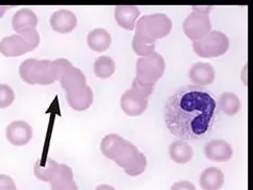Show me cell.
Listing matches in <instances>:
<instances>
[{"label": "cell", "instance_id": "8", "mask_svg": "<svg viewBox=\"0 0 253 190\" xmlns=\"http://www.w3.org/2000/svg\"><path fill=\"white\" fill-rule=\"evenodd\" d=\"M149 101L136 90H126L121 97V108L128 116H139L148 109Z\"/></svg>", "mask_w": 253, "mask_h": 190}, {"label": "cell", "instance_id": "15", "mask_svg": "<svg viewBox=\"0 0 253 190\" xmlns=\"http://www.w3.org/2000/svg\"><path fill=\"white\" fill-rule=\"evenodd\" d=\"M60 82L65 91V94H69L86 86V78L83 71L72 67L65 71V73L60 78Z\"/></svg>", "mask_w": 253, "mask_h": 190}, {"label": "cell", "instance_id": "4", "mask_svg": "<svg viewBox=\"0 0 253 190\" xmlns=\"http://www.w3.org/2000/svg\"><path fill=\"white\" fill-rule=\"evenodd\" d=\"M166 70V62L163 56L155 51L148 57H141L137 60L136 78L149 86L155 83L163 77Z\"/></svg>", "mask_w": 253, "mask_h": 190}, {"label": "cell", "instance_id": "17", "mask_svg": "<svg viewBox=\"0 0 253 190\" xmlns=\"http://www.w3.org/2000/svg\"><path fill=\"white\" fill-rule=\"evenodd\" d=\"M65 96L70 107L76 111H84L88 109L93 103V98H94L93 91L88 84L75 91V92L65 94Z\"/></svg>", "mask_w": 253, "mask_h": 190}, {"label": "cell", "instance_id": "26", "mask_svg": "<svg viewBox=\"0 0 253 190\" xmlns=\"http://www.w3.org/2000/svg\"><path fill=\"white\" fill-rule=\"evenodd\" d=\"M155 43L145 40L142 37L135 35L132 38V49L137 55L141 57H148L155 52Z\"/></svg>", "mask_w": 253, "mask_h": 190}, {"label": "cell", "instance_id": "24", "mask_svg": "<svg viewBox=\"0 0 253 190\" xmlns=\"http://www.w3.org/2000/svg\"><path fill=\"white\" fill-rule=\"evenodd\" d=\"M219 107L226 115H235L242 108V103L239 97L233 92H223L218 102Z\"/></svg>", "mask_w": 253, "mask_h": 190}, {"label": "cell", "instance_id": "21", "mask_svg": "<svg viewBox=\"0 0 253 190\" xmlns=\"http://www.w3.org/2000/svg\"><path fill=\"white\" fill-rule=\"evenodd\" d=\"M126 140L118 134H109L105 136L101 142V152L108 159L115 160L120 151L125 146Z\"/></svg>", "mask_w": 253, "mask_h": 190}, {"label": "cell", "instance_id": "22", "mask_svg": "<svg viewBox=\"0 0 253 190\" xmlns=\"http://www.w3.org/2000/svg\"><path fill=\"white\" fill-rule=\"evenodd\" d=\"M169 155L174 162L185 165L191 160L194 156V151L186 141L176 140L172 142L169 147Z\"/></svg>", "mask_w": 253, "mask_h": 190}, {"label": "cell", "instance_id": "33", "mask_svg": "<svg viewBox=\"0 0 253 190\" xmlns=\"http://www.w3.org/2000/svg\"><path fill=\"white\" fill-rule=\"evenodd\" d=\"M95 190H116V188L110 186V185H107V184H102V185L97 186L95 188Z\"/></svg>", "mask_w": 253, "mask_h": 190}, {"label": "cell", "instance_id": "23", "mask_svg": "<svg viewBox=\"0 0 253 190\" xmlns=\"http://www.w3.org/2000/svg\"><path fill=\"white\" fill-rule=\"evenodd\" d=\"M58 169L59 163L57 161L50 158H46L39 159L36 162L33 171H35V175L40 181L50 183L51 180L55 178L56 173L58 172Z\"/></svg>", "mask_w": 253, "mask_h": 190}, {"label": "cell", "instance_id": "13", "mask_svg": "<svg viewBox=\"0 0 253 190\" xmlns=\"http://www.w3.org/2000/svg\"><path fill=\"white\" fill-rule=\"evenodd\" d=\"M140 13V9L135 5H117L115 18L120 27L125 30H134Z\"/></svg>", "mask_w": 253, "mask_h": 190}, {"label": "cell", "instance_id": "5", "mask_svg": "<svg viewBox=\"0 0 253 190\" xmlns=\"http://www.w3.org/2000/svg\"><path fill=\"white\" fill-rule=\"evenodd\" d=\"M113 161L119 167L123 168L125 173L130 176H138L142 174L146 165H148L145 155L129 141H126L125 146L120 151V153Z\"/></svg>", "mask_w": 253, "mask_h": 190}, {"label": "cell", "instance_id": "11", "mask_svg": "<svg viewBox=\"0 0 253 190\" xmlns=\"http://www.w3.org/2000/svg\"><path fill=\"white\" fill-rule=\"evenodd\" d=\"M216 72L211 64L206 62H197L189 70V78L196 86H209L215 80Z\"/></svg>", "mask_w": 253, "mask_h": 190}, {"label": "cell", "instance_id": "20", "mask_svg": "<svg viewBox=\"0 0 253 190\" xmlns=\"http://www.w3.org/2000/svg\"><path fill=\"white\" fill-rule=\"evenodd\" d=\"M86 42H88L89 47L92 50L96 52H103L110 47L112 38L107 30L103 28H96L89 32Z\"/></svg>", "mask_w": 253, "mask_h": 190}, {"label": "cell", "instance_id": "7", "mask_svg": "<svg viewBox=\"0 0 253 190\" xmlns=\"http://www.w3.org/2000/svg\"><path fill=\"white\" fill-rule=\"evenodd\" d=\"M183 30L192 42L202 40L211 31V23L209 14L191 12L183 24Z\"/></svg>", "mask_w": 253, "mask_h": 190}, {"label": "cell", "instance_id": "31", "mask_svg": "<svg viewBox=\"0 0 253 190\" xmlns=\"http://www.w3.org/2000/svg\"><path fill=\"white\" fill-rule=\"evenodd\" d=\"M171 190H197V188L189 181H181L174 183L171 187Z\"/></svg>", "mask_w": 253, "mask_h": 190}, {"label": "cell", "instance_id": "30", "mask_svg": "<svg viewBox=\"0 0 253 190\" xmlns=\"http://www.w3.org/2000/svg\"><path fill=\"white\" fill-rule=\"evenodd\" d=\"M0 190H17L15 182L9 175L0 174Z\"/></svg>", "mask_w": 253, "mask_h": 190}, {"label": "cell", "instance_id": "9", "mask_svg": "<svg viewBox=\"0 0 253 190\" xmlns=\"http://www.w3.org/2000/svg\"><path fill=\"white\" fill-rule=\"evenodd\" d=\"M32 127L25 121L12 122L5 129L6 139L15 147L26 146L32 139Z\"/></svg>", "mask_w": 253, "mask_h": 190}, {"label": "cell", "instance_id": "12", "mask_svg": "<svg viewBox=\"0 0 253 190\" xmlns=\"http://www.w3.org/2000/svg\"><path fill=\"white\" fill-rule=\"evenodd\" d=\"M77 23L76 15L69 10H58L50 17L52 30L59 34H70L76 28Z\"/></svg>", "mask_w": 253, "mask_h": 190}, {"label": "cell", "instance_id": "3", "mask_svg": "<svg viewBox=\"0 0 253 190\" xmlns=\"http://www.w3.org/2000/svg\"><path fill=\"white\" fill-rule=\"evenodd\" d=\"M172 30V21L163 13L144 15L138 19L136 34L145 40L155 43L156 40L167 37Z\"/></svg>", "mask_w": 253, "mask_h": 190}, {"label": "cell", "instance_id": "1", "mask_svg": "<svg viewBox=\"0 0 253 190\" xmlns=\"http://www.w3.org/2000/svg\"><path fill=\"white\" fill-rule=\"evenodd\" d=\"M216 102L197 87H186L173 94L166 105L165 120L170 132L182 139H195L211 127Z\"/></svg>", "mask_w": 253, "mask_h": 190}, {"label": "cell", "instance_id": "16", "mask_svg": "<svg viewBox=\"0 0 253 190\" xmlns=\"http://www.w3.org/2000/svg\"><path fill=\"white\" fill-rule=\"evenodd\" d=\"M51 190H78L74 181L73 170L64 163H60L58 172L50 182Z\"/></svg>", "mask_w": 253, "mask_h": 190}, {"label": "cell", "instance_id": "34", "mask_svg": "<svg viewBox=\"0 0 253 190\" xmlns=\"http://www.w3.org/2000/svg\"><path fill=\"white\" fill-rule=\"evenodd\" d=\"M10 9V6H6V5H0V17H2L3 16V14H4V12L6 11V10H9Z\"/></svg>", "mask_w": 253, "mask_h": 190}, {"label": "cell", "instance_id": "18", "mask_svg": "<svg viewBox=\"0 0 253 190\" xmlns=\"http://www.w3.org/2000/svg\"><path fill=\"white\" fill-rule=\"evenodd\" d=\"M38 26V16L30 9L24 8L18 10L12 17V27L15 32L19 34L23 30L36 28Z\"/></svg>", "mask_w": 253, "mask_h": 190}, {"label": "cell", "instance_id": "6", "mask_svg": "<svg viewBox=\"0 0 253 190\" xmlns=\"http://www.w3.org/2000/svg\"><path fill=\"white\" fill-rule=\"evenodd\" d=\"M230 40L221 31H211L202 40L192 43L196 54L202 58H216L229 49Z\"/></svg>", "mask_w": 253, "mask_h": 190}, {"label": "cell", "instance_id": "14", "mask_svg": "<svg viewBox=\"0 0 253 190\" xmlns=\"http://www.w3.org/2000/svg\"><path fill=\"white\" fill-rule=\"evenodd\" d=\"M30 51L27 43L19 35L3 38L0 42V52L5 57H18Z\"/></svg>", "mask_w": 253, "mask_h": 190}, {"label": "cell", "instance_id": "19", "mask_svg": "<svg viewBox=\"0 0 253 190\" xmlns=\"http://www.w3.org/2000/svg\"><path fill=\"white\" fill-rule=\"evenodd\" d=\"M224 184V174L220 169L211 167L200 176V185L203 190H219Z\"/></svg>", "mask_w": 253, "mask_h": 190}, {"label": "cell", "instance_id": "2", "mask_svg": "<svg viewBox=\"0 0 253 190\" xmlns=\"http://www.w3.org/2000/svg\"><path fill=\"white\" fill-rule=\"evenodd\" d=\"M19 76L29 84L48 86L59 80L54 62L49 60L27 59L19 67Z\"/></svg>", "mask_w": 253, "mask_h": 190}, {"label": "cell", "instance_id": "25", "mask_svg": "<svg viewBox=\"0 0 253 190\" xmlns=\"http://www.w3.org/2000/svg\"><path fill=\"white\" fill-rule=\"evenodd\" d=\"M93 71L96 77L106 79V78L111 77L116 72V63L113 59L108 56H101L98 57L94 65H93Z\"/></svg>", "mask_w": 253, "mask_h": 190}, {"label": "cell", "instance_id": "10", "mask_svg": "<svg viewBox=\"0 0 253 190\" xmlns=\"http://www.w3.org/2000/svg\"><path fill=\"white\" fill-rule=\"evenodd\" d=\"M204 154L206 158L211 161L223 162L231 159L233 156V149L225 140L214 139L206 144Z\"/></svg>", "mask_w": 253, "mask_h": 190}, {"label": "cell", "instance_id": "28", "mask_svg": "<svg viewBox=\"0 0 253 190\" xmlns=\"http://www.w3.org/2000/svg\"><path fill=\"white\" fill-rule=\"evenodd\" d=\"M15 98L13 89L5 83H0V108H6L12 105Z\"/></svg>", "mask_w": 253, "mask_h": 190}, {"label": "cell", "instance_id": "27", "mask_svg": "<svg viewBox=\"0 0 253 190\" xmlns=\"http://www.w3.org/2000/svg\"><path fill=\"white\" fill-rule=\"evenodd\" d=\"M17 35L21 36L26 41L30 51L36 49L38 47V45L40 44V35L36 28H29V29L23 30Z\"/></svg>", "mask_w": 253, "mask_h": 190}, {"label": "cell", "instance_id": "29", "mask_svg": "<svg viewBox=\"0 0 253 190\" xmlns=\"http://www.w3.org/2000/svg\"><path fill=\"white\" fill-rule=\"evenodd\" d=\"M131 89L136 90L138 93H140V94H142L143 96L148 98L152 94L153 90H154V86H149V84H145L141 81H139L137 78H135L134 81H132Z\"/></svg>", "mask_w": 253, "mask_h": 190}, {"label": "cell", "instance_id": "32", "mask_svg": "<svg viewBox=\"0 0 253 190\" xmlns=\"http://www.w3.org/2000/svg\"><path fill=\"white\" fill-rule=\"evenodd\" d=\"M195 10V12H199V13H204V14H209L210 11L211 10V6H194L192 8Z\"/></svg>", "mask_w": 253, "mask_h": 190}]
</instances>
